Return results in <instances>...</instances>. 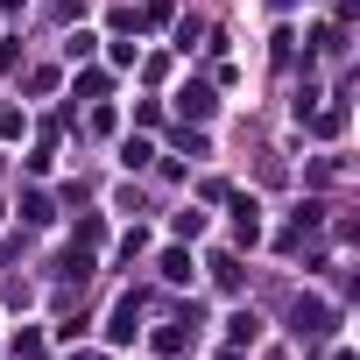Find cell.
<instances>
[{
    "mask_svg": "<svg viewBox=\"0 0 360 360\" xmlns=\"http://www.w3.org/2000/svg\"><path fill=\"white\" fill-rule=\"evenodd\" d=\"M212 106H219V99H212V85H198V78H191V85H176V113L212 120Z\"/></svg>",
    "mask_w": 360,
    "mask_h": 360,
    "instance_id": "277c9868",
    "label": "cell"
},
{
    "mask_svg": "<svg viewBox=\"0 0 360 360\" xmlns=\"http://www.w3.org/2000/svg\"><path fill=\"white\" fill-rule=\"evenodd\" d=\"M50 219H57V205H50L43 191H29V198H22V226H50Z\"/></svg>",
    "mask_w": 360,
    "mask_h": 360,
    "instance_id": "9c48e42d",
    "label": "cell"
},
{
    "mask_svg": "<svg viewBox=\"0 0 360 360\" xmlns=\"http://www.w3.org/2000/svg\"><path fill=\"white\" fill-rule=\"evenodd\" d=\"M198 233H205V212H198V205L176 212V240H198Z\"/></svg>",
    "mask_w": 360,
    "mask_h": 360,
    "instance_id": "7c38bea8",
    "label": "cell"
},
{
    "mask_svg": "<svg viewBox=\"0 0 360 360\" xmlns=\"http://www.w3.org/2000/svg\"><path fill=\"white\" fill-rule=\"evenodd\" d=\"M141 311H148V304H141V297H134V290H127V297H120V304H113V318H106V339H113V346H127V339H134V332H141Z\"/></svg>",
    "mask_w": 360,
    "mask_h": 360,
    "instance_id": "7a4b0ae2",
    "label": "cell"
},
{
    "mask_svg": "<svg viewBox=\"0 0 360 360\" xmlns=\"http://www.w3.org/2000/svg\"><path fill=\"white\" fill-rule=\"evenodd\" d=\"M15 360H43V332H22L15 339Z\"/></svg>",
    "mask_w": 360,
    "mask_h": 360,
    "instance_id": "5bb4252c",
    "label": "cell"
},
{
    "mask_svg": "<svg viewBox=\"0 0 360 360\" xmlns=\"http://www.w3.org/2000/svg\"><path fill=\"white\" fill-rule=\"evenodd\" d=\"M219 360H240V346H226V353H219Z\"/></svg>",
    "mask_w": 360,
    "mask_h": 360,
    "instance_id": "9a60e30c",
    "label": "cell"
},
{
    "mask_svg": "<svg viewBox=\"0 0 360 360\" xmlns=\"http://www.w3.org/2000/svg\"><path fill=\"white\" fill-rule=\"evenodd\" d=\"M304 113H311L318 134H339V127H346V99H332V106H304ZM304 113H297V120H304Z\"/></svg>",
    "mask_w": 360,
    "mask_h": 360,
    "instance_id": "8992f818",
    "label": "cell"
},
{
    "mask_svg": "<svg viewBox=\"0 0 360 360\" xmlns=\"http://www.w3.org/2000/svg\"><path fill=\"white\" fill-rule=\"evenodd\" d=\"M155 269H162V283H191V255H184V248H162Z\"/></svg>",
    "mask_w": 360,
    "mask_h": 360,
    "instance_id": "ba28073f",
    "label": "cell"
},
{
    "mask_svg": "<svg viewBox=\"0 0 360 360\" xmlns=\"http://www.w3.org/2000/svg\"><path fill=\"white\" fill-rule=\"evenodd\" d=\"M191 325H198V311H184V318H162V325H155V353H184Z\"/></svg>",
    "mask_w": 360,
    "mask_h": 360,
    "instance_id": "3957f363",
    "label": "cell"
},
{
    "mask_svg": "<svg viewBox=\"0 0 360 360\" xmlns=\"http://www.w3.org/2000/svg\"><path fill=\"white\" fill-rule=\"evenodd\" d=\"M22 127H29V113H22V106H0V141H15Z\"/></svg>",
    "mask_w": 360,
    "mask_h": 360,
    "instance_id": "8fae6325",
    "label": "cell"
},
{
    "mask_svg": "<svg viewBox=\"0 0 360 360\" xmlns=\"http://www.w3.org/2000/svg\"><path fill=\"white\" fill-rule=\"evenodd\" d=\"M148 155H155V148H148V141H141V134H134V141H127V148H120V162H127V169H141V162H148Z\"/></svg>",
    "mask_w": 360,
    "mask_h": 360,
    "instance_id": "4fadbf2b",
    "label": "cell"
},
{
    "mask_svg": "<svg viewBox=\"0 0 360 360\" xmlns=\"http://www.w3.org/2000/svg\"><path fill=\"white\" fill-rule=\"evenodd\" d=\"M233 233H240V240H248V248H255V240H262V205H255V198H248V191H233Z\"/></svg>",
    "mask_w": 360,
    "mask_h": 360,
    "instance_id": "5b68a950",
    "label": "cell"
},
{
    "mask_svg": "<svg viewBox=\"0 0 360 360\" xmlns=\"http://www.w3.org/2000/svg\"><path fill=\"white\" fill-rule=\"evenodd\" d=\"M290 332H297V339H325V332H332V304H325V297H297V304H290Z\"/></svg>",
    "mask_w": 360,
    "mask_h": 360,
    "instance_id": "6da1fadb",
    "label": "cell"
},
{
    "mask_svg": "<svg viewBox=\"0 0 360 360\" xmlns=\"http://www.w3.org/2000/svg\"><path fill=\"white\" fill-rule=\"evenodd\" d=\"M332 360H353V353H346V346H339V353H332Z\"/></svg>",
    "mask_w": 360,
    "mask_h": 360,
    "instance_id": "2e32d148",
    "label": "cell"
},
{
    "mask_svg": "<svg viewBox=\"0 0 360 360\" xmlns=\"http://www.w3.org/2000/svg\"><path fill=\"white\" fill-rule=\"evenodd\" d=\"M226 339H233V346H255V339H262V318H255V311H233V318H226Z\"/></svg>",
    "mask_w": 360,
    "mask_h": 360,
    "instance_id": "52a82bcc",
    "label": "cell"
},
{
    "mask_svg": "<svg viewBox=\"0 0 360 360\" xmlns=\"http://www.w3.org/2000/svg\"><path fill=\"white\" fill-rule=\"evenodd\" d=\"M240 276H248L240 255H212V283H219V290H240Z\"/></svg>",
    "mask_w": 360,
    "mask_h": 360,
    "instance_id": "30bf717a",
    "label": "cell"
}]
</instances>
